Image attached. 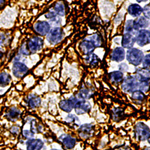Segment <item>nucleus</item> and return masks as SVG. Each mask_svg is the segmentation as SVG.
Returning a JSON list of instances; mask_svg holds the SVG:
<instances>
[{"label":"nucleus","mask_w":150,"mask_h":150,"mask_svg":"<svg viewBox=\"0 0 150 150\" xmlns=\"http://www.w3.org/2000/svg\"><path fill=\"white\" fill-rule=\"evenodd\" d=\"M139 80L135 75H128L122 81V90L125 93H132L138 89Z\"/></svg>","instance_id":"f257e3e1"},{"label":"nucleus","mask_w":150,"mask_h":150,"mask_svg":"<svg viewBox=\"0 0 150 150\" xmlns=\"http://www.w3.org/2000/svg\"><path fill=\"white\" fill-rule=\"evenodd\" d=\"M143 57L144 54L143 51L137 48H130L127 51L126 59L134 66H139L142 63Z\"/></svg>","instance_id":"f03ea898"},{"label":"nucleus","mask_w":150,"mask_h":150,"mask_svg":"<svg viewBox=\"0 0 150 150\" xmlns=\"http://www.w3.org/2000/svg\"><path fill=\"white\" fill-rule=\"evenodd\" d=\"M134 133L137 140H138L139 141H146L147 140V141L149 142V128L145 123H137L134 127Z\"/></svg>","instance_id":"7ed1b4c3"},{"label":"nucleus","mask_w":150,"mask_h":150,"mask_svg":"<svg viewBox=\"0 0 150 150\" xmlns=\"http://www.w3.org/2000/svg\"><path fill=\"white\" fill-rule=\"evenodd\" d=\"M64 32L60 27H54L49 31L47 35V40L50 45H57L64 38Z\"/></svg>","instance_id":"20e7f679"},{"label":"nucleus","mask_w":150,"mask_h":150,"mask_svg":"<svg viewBox=\"0 0 150 150\" xmlns=\"http://www.w3.org/2000/svg\"><path fill=\"white\" fill-rule=\"evenodd\" d=\"M91 104L87 100L84 99L77 98L74 97V109L76 113L78 115H83L89 112L91 110Z\"/></svg>","instance_id":"39448f33"},{"label":"nucleus","mask_w":150,"mask_h":150,"mask_svg":"<svg viewBox=\"0 0 150 150\" xmlns=\"http://www.w3.org/2000/svg\"><path fill=\"white\" fill-rule=\"evenodd\" d=\"M26 46L30 54L35 53L42 49L44 46V41L39 36H33L26 42Z\"/></svg>","instance_id":"423d86ee"},{"label":"nucleus","mask_w":150,"mask_h":150,"mask_svg":"<svg viewBox=\"0 0 150 150\" xmlns=\"http://www.w3.org/2000/svg\"><path fill=\"white\" fill-rule=\"evenodd\" d=\"M136 34L135 41L139 46L144 47L149 44L150 32L149 29H140Z\"/></svg>","instance_id":"0eeeda50"},{"label":"nucleus","mask_w":150,"mask_h":150,"mask_svg":"<svg viewBox=\"0 0 150 150\" xmlns=\"http://www.w3.org/2000/svg\"><path fill=\"white\" fill-rule=\"evenodd\" d=\"M29 71V68L21 62H16L12 66V73L17 78H22Z\"/></svg>","instance_id":"6e6552de"},{"label":"nucleus","mask_w":150,"mask_h":150,"mask_svg":"<svg viewBox=\"0 0 150 150\" xmlns=\"http://www.w3.org/2000/svg\"><path fill=\"white\" fill-rule=\"evenodd\" d=\"M34 30L39 35H47L50 30V25L47 21H38L34 25Z\"/></svg>","instance_id":"1a4fd4ad"},{"label":"nucleus","mask_w":150,"mask_h":150,"mask_svg":"<svg viewBox=\"0 0 150 150\" xmlns=\"http://www.w3.org/2000/svg\"><path fill=\"white\" fill-rule=\"evenodd\" d=\"M79 135L83 139H88L93 135L94 125L92 124H83L80 125L78 130Z\"/></svg>","instance_id":"9d476101"},{"label":"nucleus","mask_w":150,"mask_h":150,"mask_svg":"<svg viewBox=\"0 0 150 150\" xmlns=\"http://www.w3.org/2000/svg\"><path fill=\"white\" fill-rule=\"evenodd\" d=\"M125 58V48L121 47H117L112 51L110 55V59L112 61L120 62Z\"/></svg>","instance_id":"9b49d317"},{"label":"nucleus","mask_w":150,"mask_h":150,"mask_svg":"<svg viewBox=\"0 0 150 150\" xmlns=\"http://www.w3.org/2000/svg\"><path fill=\"white\" fill-rule=\"evenodd\" d=\"M21 114H22V111L19 109L17 107H12L9 108L6 112L5 116L7 118L9 121L16 122L20 119Z\"/></svg>","instance_id":"f8f14e48"},{"label":"nucleus","mask_w":150,"mask_h":150,"mask_svg":"<svg viewBox=\"0 0 150 150\" xmlns=\"http://www.w3.org/2000/svg\"><path fill=\"white\" fill-rule=\"evenodd\" d=\"M135 42V36L134 35L131 34V33H125L122 36V45L123 48H126V49H130L132 48L134 45Z\"/></svg>","instance_id":"ddd939ff"},{"label":"nucleus","mask_w":150,"mask_h":150,"mask_svg":"<svg viewBox=\"0 0 150 150\" xmlns=\"http://www.w3.org/2000/svg\"><path fill=\"white\" fill-rule=\"evenodd\" d=\"M80 47L81 51L86 55L92 53L94 50L96 48L93 43L90 40L88 39L87 38H86L85 39L81 41V43L80 44Z\"/></svg>","instance_id":"4468645a"},{"label":"nucleus","mask_w":150,"mask_h":150,"mask_svg":"<svg viewBox=\"0 0 150 150\" xmlns=\"http://www.w3.org/2000/svg\"><path fill=\"white\" fill-rule=\"evenodd\" d=\"M26 144V150H41L44 146V143L40 139H29Z\"/></svg>","instance_id":"2eb2a0df"},{"label":"nucleus","mask_w":150,"mask_h":150,"mask_svg":"<svg viewBox=\"0 0 150 150\" xmlns=\"http://www.w3.org/2000/svg\"><path fill=\"white\" fill-rule=\"evenodd\" d=\"M74 97L72 96L69 99L62 100L59 102L60 109L66 112H70L74 109Z\"/></svg>","instance_id":"dca6fc26"},{"label":"nucleus","mask_w":150,"mask_h":150,"mask_svg":"<svg viewBox=\"0 0 150 150\" xmlns=\"http://www.w3.org/2000/svg\"><path fill=\"white\" fill-rule=\"evenodd\" d=\"M143 8L139 4H131L128 7V13L133 17H138L141 15Z\"/></svg>","instance_id":"f3484780"},{"label":"nucleus","mask_w":150,"mask_h":150,"mask_svg":"<svg viewBox=\"0 0 150 150\" xmlns=\"http://www.w3.org/2000/svg\"><path fill=\"white\" fill-rule=\"evenodd\" d=\"M41 99L36 95H29L27 98L28 105L33 109L38 108L41 105Z\"/></svg>","instance_id":"a211bd4d"},{"label":"nucleus","mask_w":150,"mask_h":150,"mask_svg":"<svg viewBox=\"0 0 150 150\" xmlns=\"http://www.w3.org/2000/svg\"><path fill=\"white\" fill-rule=\"evenodd\" d=\"M139 30H140V29L137 26L135 21H134V20H128V21H127L126 23H125V33L134 35Z\"/></svg>","instance_id":"6ab92c4d"},{"label":"nucleus","mask_w":150,"mask_h":150,"mask_svg":"<svg viewBox=\"0 0 150 150\" xmlns=\"http://www.w3.org/2000/svg\"><path fill=\"white\" fill-rule=\"evenodd\" d=\"M109 77L112 83L119 84L124 79V74L120 71H115L109 74Z\"/></svg>","instance_id":"aec40b11"},{"label":"nucleus","mask_w":150,"mask_h":150,"mask_svg":"<svg viewBox=\"0 0 150 150\" xmlns=\"http://www.w3.org/2000/svg\"><path fill=\"white\" fill-rule=\"evenodd\" d=\"M62 143L66 149H73L76 145V139L71 135H65L61 137Z\"/></svg>","instance_id":"412c9836"},{"label":"nucleus","mask_w":150,"mask_h":150,"mask_svg":"<svg viewBox=\"0 0 150 150\" xmlns=\"http://www.w3.org/2000/svg\"><path fill=\"white\" fill-rule=\"evenodd\" d=\"M77 96L79 98L84 99V100L90 99L93 96V91L87 87H82L79 91Z\"/></svg>","instance_id":"4be33fe9"},{"label":"nucleus","mask_w":150,"mask_h":150,"mask_svg":"<svg viewBox=\"0 0 150 150\" xmlns=\"http://www.w3.org/2000/svg\"><path fill=\"white\" fill-rule=\"evenodd\" d=\"M146 95L145 93L143 92V91L140 90V89H137V90H135L132 92V95H131V98L134 101L136 104H141L144 100H145Z\"/></svg>","instance_id":"5701e85b"},{"label":"nucleus","mask_w":150,"mask_h":150,"mask_svg":"<svg viewBox=\"0 0 150 150\" xmlns=\"http://www.w3.org/2000/svg\"><path fill=\"white\" fill-rule=\"evenodd\" d=\"M135 76L137 80H149V70L145 68H139L135 71Z\"/></svg>","instance_id":"b1692460"},{"label":"nucleus","mask_w":150,"mask_h":150,"mask_svg":"<svg viewBox=\"0 0 150 150\" xmlns=\"http://www.w3.org/2000/svg\"><path fill=\"white\" fill-rule=\"evenodd\" d=\"M11 81V77L7 72L3 71L0 73V87H5L9 85Z\"/></svg>","instance_id":"393cba45"},{"label":"nucleus","mask_w":150,"mask_h":150,"mask_svg":"<svg viewBox=\"0 0 150 150\" xmlns=\"http://www.w3.org/2000/svg\"><path fill=\"white\" fill-rule=\"evenodd\" d=\"M85 61L88 65H90L92 66H96L98 63L99 59L97 55L93 53H91L87 54L85 56Z\"/></svg>","instance_id":"a878e982"},{"label":"nucleus","mask_w":150,"mask_h":150,"mask_svg":"<svg viewBox=\"0 0 150 150\" xmlns=\"http://www.w3.org/2000/svg\"><path fill=\"white\" fill-rule=\"evenodd\" d=\"M135 23H136L137 26L140 29H143V28H146L149 26V20L146 18L145 17L143 16H140V17H137L136 20H134Z\"/></svg>","instance_id":"bb28decb"},{"label":"nucleus","mask_w":150,"mask_h":150,"mask_svg":"<svg viewBox=\"0 0 150 150\" xmlns=\"http://www.w3.org/2000/svg\"><path fill=\"white\" fill-rule=\"evenodd\" d=\"M87 38L89 40H90L92 43H93L96 47H101L102 45V38L101 37V35L98 33H95V34H92L91 35L88 36Z\"/></svg>","instance_id":"cd10ccee"},{"label":"nucleus","mask_w":150,"mask_h":150,"mask_svg":"<svg viewBox=\"0 0 150 150\" xmlns=\"http://www.w3.org/2000/svg\"><path fill=\"white\" fill-rule=\"evenodd\" d=\"M54 12L60 17L65 15V7L62 2H57L54 5Z\"/></svg>","instance_id":"c85d7f7f"},{"label":"nucleus","mask_w":150,"mask_h":150,"mask_svg":"<svg viewBox=\"0 0 150 150\" xmlns=\"http://www.w3.org/2000/svg\"><path fill=\"white\" fill-rule=\"evenodd\" d=\"M149 80L139 81L138 89L143 91V92H146L149 91Z\"/></svg>","instance_id":"c756f323"},{"label":"nucleus","mask_w":150,"mask_h":150,"mask_svg":"<svg viewBox=\"0 0 150 150\" xmlns=\"http://www.w3.org/2000/svg\"><path fill=\"white\" fill-rule=\"evenodd\" d=\"M123 110L121 108H115L112 110V119L115 121H119V119L122 116Z\"/></svg>","instance_id":"7c9ffc66"},{"label":"nucleus","mask_w":150,"mask_h":150,"mask_svg":"<svg viewBox=\"0 0 150 150\" xmlns=\"http://www.w3.org/2000/svg\"><path fill=\"white\" fill-rule=\"evenodd\" d=\"M149 53H148L147 55H146L143 59V61H142V64H143V68L147 69V70H149V65H150V58H149Z\"/></svg>","instance_id":"2f4dec72"},{"label":"nucleus","mask_w":150,"mask_h":150,"mask_svg":"<svg viewBox=\"0 0 150 150\" xmlns=\"http://www.w3.org/2000/svg\"><path fill=\"white\" fill-rule=\"evenodd\" d=\"M50 21L49 23L50 25H51V26H54V27H59V26L61 24L62 20L60 19V17H58V16H56V17H53V18L50 19Z\"/></svg>","instance_id":"473e14b6"},{"label":"nucleus","mask_w":150,"mask_h":150,"mask_svg":"<svg viewBox=\"0 0 150 150\" xmlns=\"http://www.w3.org/2000/svg\"><path fill=\"white\" fill-rule=\"evenodd\" d=\"M20 53L23 55V56H29V55H30V53H29L27 46H26V42H24L21 45V48H20Z\"/></svg>","instance_id":"72a5a7b5"},{"label":"nucleus","mask_w":150,"mask_h":150,"mask_svg":"<svg viewBox=\"0 0 150 150\" xmlns=\"http://www.w3.org/2000/svg\"><path fill=\"white\" fill-rule=\"evenodd\" d=\"M66 121L69 123H79V119L75 115L70 114L68 115L66 118Z\"/></svg>","instance_id":"f704fd0d"},{"label":"nucleus","mask_w":150,"mask_h":150,"mask_svg":"<svg viewBox=\"0 0 150 150\" xmlns=\"http://www.w3.org/2000/svg\"><path fill=\"white\" fill-rule=\"evenodd\" d=\"M142 13H143V15H144V17H145L146 18H147L148 20H149V18H150L149 4H148V5H146L145 7L143 8V11H142Z\"/></svg>","instance_id":"c9c22d12"},{"label":"nucleus","mask_w":150,"mask_h":150,"mask_svg":"<svg viewBox=\"0 0 150 150\" xmlns=\"http://www.w3.org/2000/svg\"><path fill=\"white\" fill-rule=\"evenodd\" d=\"M23 134L24 137L28 139L33 138V136H34L35 134L33 133L29 129H24L23 131Z\"/></svg>","instance_id":"e433bc0d"},{"label":"nucleus","mask_w":150,"mask_h":150,"mask_svg":"<svg viewBox=\"0 0 150 150\" xmlns=\"http://www.w3.org/2000/svg\"><path fill=\"white\" fill-rule=\"evenodd\" d=\"M56 16H57V14H56L54 11H49L47 14H45V17L47 19H49V20L53 18V17H55Z\"/></svg>","instance_id":"4c0bfd02"},{"label":"nucleus","mask_w":150,"mask_h":150,"mask_svg":"<svg viewBox=\"0 0 150 150\" xmlns=\"http://www.w3.org/2000/svg\"><path fill=\"white\" fill-rule=\"evenodd\" d=\"M10 131L12 134H17L19 133V131H20V128H19L18 126H13L11 128Z\"/></svg>","instance_id":"58836bf2"},{"label":"nucleus","mask_w":150,"mask_h":150,"mask_svg":"<svg viewBox=\"0 0 150 150\" xmlns=\"http://www.w3.org/2000/svg\"><path fill=\"white\" fill-rule=\"evenodd\" d=\"M115 150H130L128 146H119L115 149Z\"/></svg>","instance_id":"ea45409f"},{"label":"nucleus","mask_w":150,"mask_h":150,"mask_svg":"<svg viewBox=\"0 0 150 150\" xmlns=\"http://www.w3.org/2000/svg\"><path fill=\"white\" fill-rule=\"evenodd\" d=\"M3 56H4L3 52L0 50V62H1V60L2 59V58H3Z\"/></svg>","instance_id":"a19ab883"},{"label":"nucleus","mask_w":150,"mask_h":150,"mask_svg":"<svg viewBox=\"0 0 150 150\" xmlns=\"http://www.w3.org/2000/svg\"><path fill=\"white\" fill-rule=\"evenodd\" d=\"M4 2H5V0H0V8L3 5Z\"/></svg>","instance_id":"79ce46f5"},{"label":"nucleus","mask_w":150,"mask_h":150,"mask_svg":"<svg viewBox=\"0 0 150 150\" xmlns=\"http://www.w3.org/2000/svg\"><path fill=\"white\" fill-rule=\"evenodd\" d=\"M147 0H137V2H146Z\"/></svg>","instance_id":"37998d69"},{"label":"nucleus","mask_w":150,"mask_h":150,"mask_svg":"<svg viewBox=\"0 0 150 150\" xmlns=\"http://www.w3.org/2000/svg\"><path fill=\"white\" fill-rule=\"evenodd\" d=\"M51 150H59V149H51Z\"/></svg>","instance_id":"c03bdc74"}]
</instances>
